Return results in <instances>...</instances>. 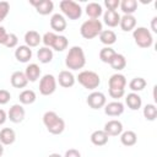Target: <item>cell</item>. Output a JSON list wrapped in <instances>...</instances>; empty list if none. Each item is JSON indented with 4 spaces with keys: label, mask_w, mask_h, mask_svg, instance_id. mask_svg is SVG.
<instances>
[{
    "label": "cell",
    "mask_w": 157,
    "mask_h": 157,
    "mask_svg": "<svg viewBox=\"0 0 157 157\" xmlns=\"http://www.w3.org/2000/svg\"><path fill=\"white\" fill-rule=\"evenodd\" d=\"M86 64V56L85 52L81 47L74 45L69 49V53L65 58V65L70 70H80Z\"/></svg>",
    "instance_id": "6da1fadb"
},
{
    "label": "cell",
    "mask_w": 157,
    "mask_h": 157,
    "mask_svg": "<svg viewBox=\"0 0 157 157\" xmlns=\"http://www.w3.org/2000/svg\"><path fill=\"white\" fill-rule=\"evenodd\" d=\"M43 124L45 125L47 130L53 135H59L65 129V121L60 118L55 112L48 110L43 115Z\"/></svg>",
    "instance_id": "7a4b0ae2"
},
{
    "label": "cell",
    "mask_w": 157,
    "mask_h": 157,
    "mask_svg": "<svg viewBox=\"0 0 157 157\" xmlns=\"http://www.w3.org/2000/svg\"><path fill=\"white\" fill-rule=\"evenodd\" d=\"M103 31V25L99 20H87L80 27V33L85 39H92Z\"/></svg>",
    "instance_id": "3957f363"
},
{
    "label": "cell",
    "mask_w": 157,
    "mask_h": 157,
    "mask_svg": "<svg viewBox=\"0 0 157 157\" xmlns=\"http://www.w3.org/2000/svg\"><path fill=\"white\" fill-rule=\"evenodd\" d=\"M77 81L81 86H83L87 90H96L101 83V77L97 72L91 70H83L77 75Z\"/></svg>",
    "instance_id": "277c9868"
},
{
    "label": "cell",
    "mask_w": 157,
    "mask_h": 157,
    "mask_svg": "<svg viewBox=\"0 0 157 157\" xmlns=\"http://www.w3.org/2000/svg\"><path fill=\"white\" fill-rule=\"evenodd\" d=\"M132 37L137 47L140 48H150L153 44V37L150 29L146 27H137L132 31Z\"/></svg>",
    "instance_id": "5b68a950"
},
{
    "label": "cell",
    "mask_w": 157,
    "mask_h": 157,
    "mask_svg": "<svg viewBox=\"0 0 157 157\" xmlns=\"http://www.w3.org/2000/svg\"><path fill=\"white\" fill-rule=\"evenodd\" d=\"M59 6H60V10L63 11V13L70 20H77L82 15L81 6L72 0H63V1H60Z\"/></svg>",
    "instance_id": "8992f818"
},
{
    "label": "cell",
    "mask_w": 157,
    "mask_h": 157,
    "mask_svg": "<svg viewBox=\"0 0 157 157\" xmlns=\"http://www.w3.org/2000/svg\"><path fill=\"white\" fill-rule=\"evenodd\" d=\"M56 90V78L52 74H45L39 81V92L43 96H50Z\"/></svg>",
    "instance_id": "52a82bcc"
},
{
    "label": "cell",
    "mask_w": 157,
    "mask_h": 157,
    "mask_svg": "<svg viewBox=\"0 0 157 157\" xmlns=\"http://www.w3.org/2000/svg\"><path fill=\"white\" fill-rule=\"evenodd\" d=\"M86 102H87V104H88L92 109H99V108H103V107L105 105V103H107V98H105L104 93L93 91L92 93L88 94Z\"/></svg>",
    "instance_id": "ba28073f"
},
{
    "label": "cell",
    "mask_w": 157,
    "mask_h": 157,
    "mask_svg": "<svg viewBox=\"0 0 157 157\" xmlns=\"http://www.w3.org/2000/svg\"><path fill=\"white\" fill-rule=\"evenodd\" d=\"M29 4L36 7L39 15H43V16L49 15L54 9V2L52 0H38V1L29 0Z\"/></svg>",
    "instance_id": "9c48e42d"
},
{
    "label": "cell",
    "mask_w": 157,
    "mask_h": 157,
    "mask_svg": "<svg viewBox=\"0 0 157 157\" xmlns=\"http://www.w3.org/2000/svg\"><path fill=\"white\" fill-rule=\"evenodd\" d=\"M25 115H26V112H25V108L21 104L11 105V108L9 109V113H7V118L10 119V121H12L15 124L21 123L25 119Z\"/></svg>",
    "instance_id": "30bf717a"
},
{
    "label": "cell",
    "mask_w": 157,
    "mask_h": 157,
    "mask_svg": "<svg viewBox=\"0 0 157 157\" xmlns=\"http://www.w3.org/2000/svg\"><path fill=\"white\" fill-rule=\"evenodd\" d=\"M103 131L108 136H118L123 132V124H121V121H119L117 119H112L104 124Z\"/></svg>",
    "instance_id": "8fae6325"
},
{
    "label": "cell",
    "mask_w": 157,
    "mask_h": 157,
    "mask_svg": "<svg viewBox=\"0 0 157 157\" xmlns=\"http://www.w3.org/2000/svg\"><path fill=\"white\" fill-rule=\"evenodd\" d=\"M75 76L71 71L69 70H63L59 72V76L56 78V82H59V85L64 88H69V87H72L75 85Z\"/></svg>",
    "instance_id": "7c38bea8"
},
{
    "label": "cell",
    "mask_w": 157,
    "mask_h": 157,
    "mask_svg": "<svg viewBox=\"0 0 157 157\" xmlns=\"http://www.w3.org/2000/svg\"><path fill=\"white\" fill-rule=\"evenodd\" d=\"M104 113L109 117H119L124 113V104L119 101L105 103L104 105Z\"/></svg>",
    "instance_id": "4fadbf2b"
},
{
    "label": "cell",
    "mask_w": 157,
    "mask_h": 157,
    "mask_svg": "<svg viewBox=\"0 0 157 157\" xmlns=\"http://www.w3.org/2000/svg\"><path fill=\"white\" fill-rule=\"evenodd\" d=\"M109 90H125L126 78L123 74H114L108 80Z\"/></svg>",
    "instance_id": "5bb4252c"
},
{
    "label": "cell",
    "mask_w": 157,
    "mask_h": 157,
    "mask_svg": "<svg viewBox=\"0 0 157 157\" xmlns=\"http://www.w3.org/2000/svg\"><path fill=\"white\" fill-rule=\"evenodd\" d=\"M50 27L55 32H64L66 28V20L61 13H54L50 17Z\"/></svg>",
    "instance_id": "9a60e30c"
},
{
    "label": "cell",
    "mask_w": 157,
    "mask_h": 157,
    "mask_svg": "<svg viewBox=\"0 0 157 157\" xmlns=\"http://www.w3.org/2000/svg\"><path fill=\"white\" fill-rule=\"evenodd\" d=\"M120 28L124 32H130L135 29L136 26V17L134 15H123L120 16V22H119Z\"/></svg>",
    "instance_id": "2e32d148"
},
{
    "label": "cell",
    "mask_w": 157,
    "mask_h": 157,
    "mask_svg": "<svg viewBox=\"0 0 157 157\" xmlns=\"http://www.w3.org/2000/svg\"><path fill=\"white\" fill-rule=\"evenodd\" d=\"M15 58L20 63H27L32 58V49L27 45H18L15 50Z\"/></svg>",
    "instance_id": "e0dca14e"
},
{
    "label": "cell",
    "mask_w": 157,
    "mask_h": 157,
    "mask_svg": "<svg viewBox=\"0 0 157 157\" xmlns=\"http://www.w3.org/2000/svg\"><path fill=\"white\" fill-rule=\"evenodd\" d=\"M10 81H11V85L15 87V88H25L28 83V80L25 75V72L22 71H15L11 77H10Z\"/></svg>",
    "instance_id": "ac0fdd59"
},
{
    "label": "cell",
    "mask_w": 157,
    "mask_h": 157,
    "mask_svg": "<svg viewBox=\"0 0 157 157\" xmlns=\"http://www.w3.org/2000/svg\"><path fill=\"white\" fill-rule=\"evenodd\" d=\"M103 20H104V23L108 27H117L120 22V15L117 11L107 10L103 15Z\"/></svg>",
    "instance_id": "d6986e66"
},
{
    "label": "cell",
    "mask_w": 157,
    "mask_h": 157,
    "mask_svg": "<svg viewBox=\"0 0 157 157\" xmlns=\"http://www.w3.org/2000/svg\"><path fill=\"white\" fill-rule=\"evenodd\" d=\"M40 42H42V37H40V34L37 31L31 29V31L26 32V34H25V43H26L27 47H29V48L37 47V45H39Z\"/></svg>",
    "instance_id": "ffe728a7"
},
{
    "label": "cell",
    "mask_w": 157,
    "mask_h": 157,
    "mask_svg": "<svg viewBox=\"0 0 157 157\" xmlns=\"http://www.w3.org/2000/svg\"><path fill=\"white\" fill-rule=\"evenodd\" d=\"M125 103H126V105H128L131 110H137V109L141 108V105H142V99H141V97H140L137 93L131 92V93L126 94V97H125Z\"/></svg>",
    "instance_id": "44dd1931"
},
{
    "label": "cell",
    "mask_w": 157,
    "mask_h": 157,
    "mask_svg": "<svg viewBox=\"0 0 157 157\" xmlns=\"http://www.w3.org/2000/svg\"><path fill=\"white\" fill-rule=\"evenodd\" d=\"M16 140V134L11 128H4L0 130V142L2 145H11Z\"/></svg>",
    "instance_id": "7402d4cb"
},
{
    "label": "cell",
    "mask_w": 157,
    "mask_h": 157,
    "mask_svg": "<svg viewBox=\"0 0 157 157\" xmlns=\"http://www.w3.org/2000/svg\"><path fill=\"white\" fill-rule=\"evenodd\" d=\"M86 13L92 20H98V17L103 13L102 5L98 4V2H88L86 5Z\"/></svg>",
    "instance_id": "603a6c76"
},
{
    "label": "cell",
    "mask_w": 157,
    "mask_h": 157,
    "mask_svg": "<svg viewBox=\"0 0 157 157\" xmlns=\"http://www.w3.org/2000/svg\"><path fill=\"white\" fill-rule=\"evenodd\" d=\"M25 75L28 80V82H36L39 76H40V67L37 65V64H29L26 70H25Z\"/></svg>",
    "instance_id": "cb8c5ba5"
},
{
    "label": "cell",
    "mask_w": 157,
    "mask_h": 157,
    "mask_svg": "<svg viewBox=\"0 0 157 157\" xmlns=\"http://www.w3.org/2000/svg\"><path fill=\"white\" fill-rule=\"evenodd\" d=\"M109 136L103 130H96L91 134V142L96 146H104L108 142Z\"/></svg>",
    "instance_id": "d4e9b609"
},
{
    "label": "cell",
    "mask_w": 157,
    "mask_h": 157,
    "mask_svg": "<svg viewBox=\"0 0 157 157\" xmlns=\"http://www.w3.org/2000/svg\"><path fill=\"white\" fill-rule=\"evenodd\" d=\"M137 141V135L132 130H126L120 134V142L124 146H134Z\"/></svg>",
    "instance_id": "484cf974"
},
{
    "label": "cell",
    "mask_w": 157,
    "mask_h": 157,
    "mask_svg": "<svg viewBox=\"0 0 157 157\" xmlns=\"http://www.w3.org/2000/svg\"><path fill=\"white\" fill-rule=\"evenodd\" d=\"M98 37H99V40L103 44H105L107 47H109V45H112V44H114L117 42V34L112 29H103L99 33Z\"/></svg>",
    "instance_id": "4316f807"
},
{
    "label": "cell",
    "mask_w": 157,
    "mask_h": 157,
    "mask_svg": "<svg viewBox=\"0 0 157 157\" xmlns=\"http://www.w3.org/2000/svg\"><path fill=\"white\" fill-rule=\"evenodd\" d=\"M37 58L42 64H48L53 60V50L48 47H42L37 52Z\"/></svg>",
    "instance_id": "83f0119b"
},
{
    "label": "cell",
    "mask_w": 157,
    "mask_h": 157,
    "mask_svg": "<svg viewBox=\"0 0 157 157\" xmlns=\"http://www.w3.org/2000/svg\"><path fill=\"white\" fill-rule=\"evenodd\" d=\"M119 6L121 11L124 12V15H132L137 9V1L136 0H123Z\"/></svg>",
    "instance_id": "f1b7e54d"
},
{
    "label": "cell",
    "mask_w": 157,
    "mask_h": 157,
    "mask_svg": "<svg viewBox=\"0 0 157 157\" xmlns=\"http://www.w3.org/2000/svg\"><path fill=\"white\" fill-rule=\"evenodd\" d=\"M18 98H20V102L22 104H32L37 99V94L33 90H23L20 93Z\"/></svg>",
    "instance_id": "f546056e"
},
{
    "label": "cell",
    "mask_w": 157,
    "mask_h": 157,
    "mask_svg": "<svg viewBox=\"0 0 157 157\" xmlns=\"http://www.w3.org/2000/svg\"><path fill=\"white\" fill-rule=\"evenodd\" d=\"M109 65L112 66V69H114L117 71H120L126 66V59H125V56L123 54H118L117 53L114 55V58L112 59V61L109 63Z\"/></svg>",
    "instance_id": "4dcf8cb0"
},
{
    "label": "cell",
    "mask_w": 157,
    "mask_h": 157,
    "mask_svg": "<svg viewBox=\"0 0 157 157\" xmlns=\"http://www.w3.org/2000/svg\"><path fill=\"white\" fill-rule=\"evenodd\" d=\"M115 54H117V52H115L113 48H110V47H104V48H102L101 52H99V59H101L103 63L109 64V63L112 61V59L114 58Z\"/></svg>",
    "instance_id": "1f68e13d"
},
{
    "label": "cell",
    "mask_w": 157,
    "mask_h": 157,
    "mask_svg": "<svg viewBox=\"0 0 157 157\" xmlns=\"http://www.w3.org/2000/svg\"><path fill=\"white\" fill-rule=\"evenodd\" d=\"M146 80L144 78V77H134L131 81H130V83H129V87H130V90L132 91V92H140V91H142L145 87H146Z\"/></svg>",
    "instance_id": "d6a6232c"
},
{
    "label": "cell",
    "mask_w": 157,
    "mask_h": 157,
    "mask_svg": "<svg viewBox=\"0 0 157 157\" xmlns=\"http://www.w3.org/2000/svg\"><path fill=\"white\" fill-rule=\"evenodd\" d=\"M67 45H69L67 38H66L65 36H58L56 39L54 40L52 48H53L54 50H56V52H63V50H65V49L67 48Z\"/></svg>",
    "instance_id": "836d02e7"
},
{
    "label": "cell",
    "mask_w": 157,
    "mask_h": 157,
    "mask_svg": "<svg viewBox=\"0 0 157 157\" xmlns=\"http://www.w3.org/2000/svg\"><path fill=\"white\" fill-rule=\"evenodd\" d=\"M144 117L147 120L153 121L156 119V117H157V108H156V105L155 104H151V103L150 104H146L144 107Z\"/></svg>",
    "instance_id": "e575fe53"
},
{
    "label": "cell",
    "mask_w": 157,
    "mask_h": 157,
    "mask_svg": "<svg viewBox=\"0 0 157 157\" xmlns=\"http://www.w3.org/2000/svg\"><path fill=\"white\" fill-rule=\"evenodd\" d=\"M56 37H58V34H56V33H54V32H45V33H44V36L42 37V42H43L44 47L52 48V45H53L54 40L56 39Z\"/></svg>",
    "instance_id": "d590c367"
},
{
    "label": "cell",
    "mask_w": 157,
    "mask_h": 157,
    "mask_svg": "<svg viewBox=\"0 0 157 157\" xmlns=\"http://www.w3.org/2000/svg\"><path fill=\"white\" fill-rule=\"evenodd\" d=\"M10 11V4L7 1H0V22L5 20V17L9 15Z\"/></svg>",
    "instance_id": "8d00e7d4"
},
{
    "label": "cell",
    "mask_w": 157,
    "mask_h": 157,
    "mask_svg": "<svg viewBox=\"0 0 157 157\" xmlns=\"http://www.w3.org/2000/svg\"><path fill=\"white\" fill-rule=\"evenodd\" d=\"M17 43H18V38H17V36L15 34V33H9V36H7V39H6V42H5V47H7V48H15L16 45H17Z\"/></svg>",
    "instance_id": "74e56055"
},
{
    "label": "cell",
    "mask_w": 157,
    "mask_h": 157,
    "mask_svg": "<svg viewBox=\"0 0 157 157\" xmlns=\"http://www.w3.org/2000/svg\"><path fill=\"white\" fill-rule=\"evenodd\" d=\"M104 5H105L107 10L117 11V9H118L119 5H120V1H119V0H104Z\"/></svg>",
    "instance_id": "f35d334b"
},
{
    "label": "cell",
    "mask_w": 157,
    "mask_h": 157,
    "mask_svg": "<svg viewBox=\"0 0 157 157\" xmlns=\"http://www.w3.org/2000/svg\"><path fill=\"white\" fill-rule=\"evenodd\" d=\"M11 98V94L7 90H0V104H6Z\"/></svg>",
    "instance_id": "ab89813d"
},
{
    "label": "cell",
    "mask_w": 157,
    "mask_h": 157,
    "mask_svg": "<svg viewBox=\"0 0 157 157\" xmlns=\"http://www.w3.org/2000/svg\"><path fill=\"white\" fill-rule=\"evenodd\" d=\"M109 96L114 99H119L125 94V90H109Z\"/></svg>",
    "instance_id": "60d3db41"
},
{
    "label": "cell",
    "mask_w": 157,
    "mask_h": 157,
    "mask_svg": "<svg viewBox=\"0 0 157 157\" xmlns=\"http://www.w3.org/2000/svg\"><path fill=\"white\" fill-rule=\"evenodd\" d=\"M64 157H81V153L80 151H77L76 148H70L65 152Z\"/></svg>",
    "instance_id": "b9f144b4"
},
{
    "label": "cell",
    "mask_w": 157,
    "mask_h": 157,
    "mask_svg": "<svg viewBox=\"0 0 157 157\" xmlns=\"http://www.w3.org/2000/svg\"><path fill=\"white\" fill-rule=\"evenodd\" d=\"M7 36H9V33L6 32L5 27L0 26V44H5V42L7 39Z\"/></svg>",
    "instance_id": "7bdbcfd3"
},
{
    "label": "cell",
    "mask_w": 157,
    "mask_h": 157,
    "mask_svg": "<svg viewBox=\"0 0 157 157\" xmlns=\"http://www.w3.org/2000/svg\"><path fill=\"white\" fill-rule=\"evenodd\" d=\"M6 119H7V114H6V112H5L4 109L0 108V125H2V124L6 121Z\"/></svg>",
    "instance_id": "ee69618b"
},
{
    "label": "cell",
    "mask_w": 157,
    "mask_h": 157,
    "mask_svg": "<svg viewBox=\"0 0 157 157\" xmlns=\"http://www.w3.org/2000/svg\"><path fill=\"white\" fill-rule=\"evenodd\" d=\"M156 21H157V17L155 16L153 18H152V21H151V29L155 32V33H157V27H156Z\"/></svg>",
    "instance_id": "f6af8a7d"
},
{
    "label": "cell",
    "mask_w": 157,
    "mask_h": 157,
    "mask_svg": "<svg viewBox=\"0 0 157 157\" xmlns=\"http://www.w3.org/2000/svg\"><path fill=\"white\" fill-rule=\"evenodd\" d=\"M2 153H4V145L0 142V157L2 156Z\"/></svg>",
    "instance_id": "bcb514c9"
},
{
    "label": "cell",
    "mask_w": 157,
    "mask_h": 157,
    "mask_svg": "<svg viewBox=\"0 0 157 157\" xmlns=\"http://www.w3.org/2000/svg\"><path fill=\"white\" fill-rule=\"evenodd\" d=\"M48 157H63L61 155H59V153H50Z\"/></svg>",
    "instance_id": "7dc6e473"
}]
</instances>
